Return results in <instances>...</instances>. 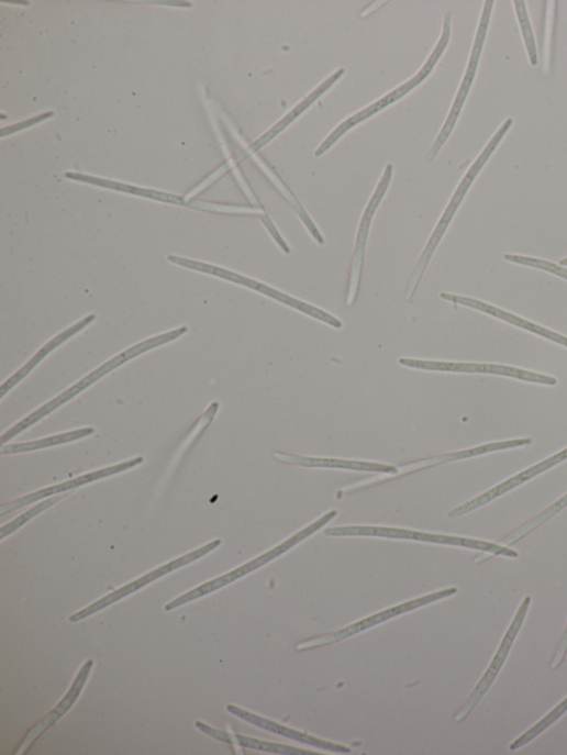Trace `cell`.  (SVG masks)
<instances>
[{"label": "cell", "instance_id": "4dcf8cb0", "mask_svg": "<svg viewBox=\"0 0 567 755\" xmlns=\"http://www.w3.org/2000/svg\"><path fill=\"white\" fill-rule=\"evenodd\" d=\"M560 266H567V257L559 260Z\"/></svg>", "mask_w": 567, "mask_h": 755}, {"label": "cell", "instance_id": "30bf717a", "mask_svg": "<svg viewBox=\"0 0 567 755\" xmlns=\"http://www.w3.org/2000/svg\"><path fill=\"white\" fill-rule=\"evenodd\" d=\"M531 596H526L521 602V606L509 630L507 631L490 666L488 667V669L486 670V673L483 674L482 678L477 684L472 692L469 695L467 700L464 702L460 710L457 712L455 718L456 722L462 723L471 714V712L476 709V707L483 699V697L487 695V692L490 690V688L497 680L502 667L504 666L510 655L511 648L525 622L529 609L531 607Z\"/></svg>", "mask_w": 567, "mask_h": 755}, {"label": "cell", "instance_id": "f546056e", "mask_svg": "<svg viewBox=\"0 0 567 755\" xmlns=\"http://www.w3.org/2000/svg\"><path fill=\"white\" fill-rule=\"evenodd\" d=\"M566 655H567V622H566L565 629L563 631L562 637L558 642V645L555 649L554 656L551 660V664H549L551 669L556 670L558 667H560L565 660Z\"/></svg>", "mask_w": 567, "mask_h": 755}, {"label": "cell", "instance_id": "7c38bea8", "mask_svg": "<svg viewBox=\"0 0 567 755\" xmlns=\"http://www.w3.org/2000/svg\"><path fill=\"white\" fill-rule=\"evenodd\" d=\"M401 366L431 371L445 373H463V374H489L504 377H511L519 380L541 384L546 386H555L557 380L553 377L541 375L514 367L489 365V364H472V363H447V362H427L416 359H399Z\"/></svg>", "mask_w": 567, "mask_h": 755}, {"label": "cell", "instance_id": "d4e9b609", "mask_svg": "<svg viewBox=\"0 0 567 755\" xmlns=\"http://www.w3.org/2000/svg\"><path fill=\"white\" fill-rule=\"evenodd\" d=\"M565 508H567V495H565L563 498L554 502L552 506L543 510L541 513H538L521 526H519L515 531L507 535L504 539L501 540V543L508 546L518 543L520 540L529 535L531 532L535 531L537 528H540L548 520L554 518Z\"/></svg>", "mask_w": 567, "mask_h": 755}, {"label": "cell", "instance_id": "83f0119b", "mask_svg": "<svg viewBox=\"0 0 567 755\" xmlns=\"http://www.w3.org/2000/svg\"><path fill=\"white\" fill-rule=\"evenodd\" d=\"M513 5L516 12L522 36L525 43L530 64L532 66H536L538 63V57L533 30L525 8V2H523V0H514Z\"/></svg>", "mask_w": 567, "mask_h": 755}, {"label": "cell", "instance_id": "9c48e42d", "mask_svg": "<svg viewBox=\"0 0 567 755\" xmlns=\"http://www.w3.org/2000/svg\"><path fill=\"white\" fill-rule=\"evenodd\" d=\"M222 544L221 540H215L191 553H188L175 560H171L157 569L146 574L145 576H142L123 587L105 595L104 597L100 598L99 600L94 601L91 603V606L87 607L82 611L74 614L70 617L69 621L71 623H78L80 621H84L93 614L103 611L104 609L109 608L112 606V603L132 595L133 592L140 590L141 588H144L148 586L149 584L156 581L157 579L179 569L182 568L189 564H192L193 562L204 557L212 551L216 549L220 545Z\"/></svg>", "mask_w": 567, "mask_h": 755}, {"label": "cell", "instance_id": "e0dca14e", "mask_svg": "<svg viewBox=\"0 0 567 755\" xmlns=\"http://www.w3.org/2000/svg\"><path fill=\"white\" fill-rule=\"evenodd\" d=\"M226 710L231 714H233V715H235V717H237V718H240V719H242V720H244V721H246V722H248L255 726H258L263 730H267V731H270L273 733H276V734H279V735L296 740V741H299L301 743H305V744H309V745H312V746H315L319 748H323L326 751L335 752V753L348 754L352 752V748L348 746L333 743L331 741H326V740L316 737L314 735H310L305 732H301V731L292 729L288 725H284V724H280L278 722H275L273 720L257 715V714L249 712L245 709H242L235 704H227Z\"/></svg>", "mask_w": 567, "mask_h": 755}, {"label": "cell", "instance_id": "7a4b0ae2", "mask_svg": "<svg viewBox=\"0 0 567 755\" xmlns=\"http://www.w3.org/2000/svg\"><path fill=\"white\" fill-rule=\"evenodd\" d=\"M513 124V120L511 118L507 119L501 127L494 133L492 138L489 141V143L486 145L483 148L482 153L478 157V159L475 162V164L470 167L468 173L466 174L465 178L460 182L459 187L457 188L455 195L453 196L446 211L444 212L441 221L438 222L433 235L431 236L427 245H425L422 254L420 255L418 263L414 267V270L411 275L410 281L408 284V288L404 295V300L407 303H410L412 300L414 292L416 290V287L419 285V281L425 270L427 268L436 248L438 247L440 243L442 242L446 231L448 230L455 214L457 213L459 207L462 206L465 197L467 196L469 189L474 185L476 178L478 175L481 173L483 167L487 165V163L490 160L491 156L493 155L494 151L497 149L498 145L502 141V138L505 136V134L509 132L510 127Z\"/></svg>", "mask_w": 567, "mask_h": 755}, {"label": "cell", "instance_id": "4fadbf2b", "mask_svg": "<svg viewBox=\"0 0 567 755\" xmlns=\"http://www.w3.org/2000/svg\"><path fill=\"white\" fill-rule=\"evenodd\" d=\"M144 462H145L144 458L137 457V458L127 460L123 464H119V465H115L112 467L103 468V469H100L98 471L80 476V477L75 478L73 480H69L67 482L36 491V492L31 493L29 496H25L23 498H20V499H16L14 501L2 504V507H0V515L4 517L9 513H12V512L18 511L20 509H23L30 504H33V503L41 501V500H44L46 498L54 497V496L62 495V493H66V492H69L71 490H75L77 488L89 485L91 482L115 476L118 474L130 470V469H132V468H134L141 464H144Z\"/></svg>", "mask_w": 567, "mask_h": 755}, {"label": "cell", "instance_id": "603a6c76", "mask_svg": "<svg viewBox=\"0 0 567 755\" xmlns=\"http://www.w3.org/2000/svg\"><path fill=\"white\" fill-rule=\"evenodd\" d=\"M67 178L73 179L75 181H80L84 184L88 185H93V186H99L103 187L107 189L129 193V195H134L138 196L142 198H147L165 203H171V204H178V206H184L187 204L185 199L181 197L164 193V192H158L154 190H148V189H141L119 182H113L109 180H103V179H98V178H92L89 176H84V175H78V174H67Z\"/></svg>", "mask_w": 567, "mask_h": 755}, {"label": "cell", "instance_id": "6da1fadb", "mask_svg": "<svg viewBox=\"0 0 567 755\" xmlns=\"http://www.w3.org/2000/svg\"><path fill=\"white\" fill-rule=\"evenodd\" d=\"M187 332L188 327L184 326L174 330L169 333L155 336L145 342H141L127 348L126 351L122 352L121 354L116 355L112 359L101 365L99 368L90 373L88 376L82 378L73 387H70L69 389H67L66 391H64L63 393H60L59 396H57L56 398L41 407L38 410L26 417L24 420L15 424L12 429H10L2 436H0V443L5 444L10 440L14 438L16 435L21 434L22 432H24L25 430L41 421L43 418L47 417L48 414L57 410L59 407L67 403L76 396H78L80 392L92 386L102 377L115 370L116 368L130 362L131 359L142 354H145L152 349L175 342L176 340L184 336Z\"/></svg>", "mask_w": 567, "mask_h": 755}, {"label": "cell", "instance_id": "ffe728a7", "mask_svg": "<svg viewBox=\"0 0 567 755\" xmlns=\"http://www.w3.org/2000/svg\"><path fill=\"white\" fill-rule=\"evenodd\" d=\"M96 319V314L89 315L47 343L23 368L16 371L2 385V387H0V399H3L7 393H9L15 386L24 380L51 353L84 331L87 326L93 323Z\"/></svg>", "mask_w": 567, "mask_h": 755}, {"label": "cell", "instance_id": "5b68a950", "mask_svg": "<svg viewBox=\"0 0 567 755\" xmlns=\"http://www.w3.org/2000/svg\"><path fill=\"white\" fill-rule=\"evenodd\" d=\"M324 534L326 536H375V537H386L394 540H409L425 543H435L443 545H452L466 547L476 551L487 552L498 556H504L510 558H518L519 553L514 549L501 546L499 544L466 539L459 536H449L441 534L423 533L403 529L396 528H382V526H338L325 530Z\"/></svg>", "mask_w": 567, "mask_h": 755}, {"label": "cell", "instance_id": "ba28073f", "mask_svg": "<svg viewBox=\"0 0 567 755\" xmlns=\"http://www.w3.org/2000/svg\"><path fill=\"white\" fill-rule=\"evenodd\" d=\"M494 7L493 0H487L485 2L481 20L477 30V35L475 38V44L472 47L471 56L465 73L464 80L460 85V88L458 90L457 97L454 101V104L452 107L451 113L441 131L438 134L435 143L433 144L430 154H429V159L431 162L435 160L438 154L441 153V149L452 135L457 121L459 119V115L463 111V108L465 106V102L468 98V95L471 90V87L474 85L476 74L479 67L480 58L482 55V49L485 46V42L488 35L489 26H490V21H491V14L492 10Z\"/></svg>", "mask_w": 567, "mask_h": 755}, {"label": "cell", "instance_id": "cb8c5ba5", "mask_svg": "<svg viewBox=\"0 0 567 755\" xmlns=\"http://www.w3.org/2000/svg\"><path fill=\"white\" fill-rule=\"evenodd\" d=\"M531 443H532V438H530V437L501 441V442H493V443L485 444V445L468 448V449L448 453V455L440 456V457L433 458L429 462H425V466L442 465V464H448V463L465 460V459L487 455V453H491V452H496V451H502V449H507V448L519 447V446H524V445H529Z\"/></svg>", "mask_w": 567, "mask_h": 755}, {"label": "cell", "instance_id": "9a60e30c", "mask_svg": "<svg viewBox=\"0 0 567 755\" xmlns=\"http://www.w3.org/2000/svg\"><path fill=\"white\" fill-rule=\"evenodd\" d=\"M345 74V69L341 68L324 82H322L315 90H313L307 98H304L296 108H293L287 115H284L276 124H274L267 132L253 142L245 151H242L234 160V165H238L251 156L257 153L262 147L275 138L279 133L292 124L300 115H302L313 103H315L325 92H327Z\"/></svg>", "mask_w": 567, "mask_h": 755}, {"label": "cell", "instance_id": "f1b7e54d", "mask_svg": "<svg viewBox=\"0 0 567 755\" xmlns=\"http://www.w3.org/2000/svg\"><path fill=\"white\" fill-rule=\"evenodd\" d=\"M504 259L524 265V266H530L533 268H537L541 270H545L548 273H552L563 279L567 280V268H563L562 266H558L557 264L540 259V258H534V257H527V256H521V255H513V254H507L504 255Z\"/></svg>", "mask_w": 567, "mask_h": 755}, {"label": "cell", "instance_id": "2e32d148", "mask_svg": "<svg viewBox=\"0 0 567 755\" xmlns=\"http://www.w3.org/2000/svg\"><path fill=\"white\" fill-rule=\"evenodd\" d=\"M94 665L93 659H88L78 673L73 686L66 693L63 700L49 711L36 725L30 731V733L23 740L21 746L18 748L16 754L26 753L33 744L38 740V737L46 732L51 726H53L60 718H63L75 704V702L80 697L85 685L91 674L92 667Z\"/></svg>", "mask_w": 567, "mask_h": 755}, {"label": "cell", "instance_id": "277c9868", "mask_svg": "<svg viewBox=\"0 0 567 755\" xmlns=\"http://www.w3.org/2000/svg\"><path fill=\"white\" fill-rule=\"evenodd\" d=\"M337 517V511L333 510L329 513H326L324 517H322L320 520L314 522L313 524L309 525L308 528L303 529L286 542H282L281 544L277 545L276 547L271 548L270 551L259 555L258 557L247 562L246 564L220 576L216 577L210 581H207L202 585H200L197 588L191 589L190 591L179 596L178 598L174 599L171 602L167 603L165 607L166 612H171L176 609H179L186 603L194 601L201 597H204L213 591H216L235 580L248 575L249 573L260 568L262 566L270 563L275 558L279 557L282 554H286L293 547H296L298 544L310 537L311 535L315 534L318 531L323 529L326 524H329L332 520H334Z\"/></svg>", "mask_w": 567, "mask_h": 755}, {"label": "cell", "instance_id": "8992f818", "mask_svg": "<svg viewBox=\"0 0 567 755\" xmlns=\"http://www.w3.org/2000/svg\"><path fill=\"white\" fill-rule=\"evenodd\" d=\"M169 262L175 263L179 266H184L186 268L214 275L219 278L238 284L241 286L251 288L255 291H258L276 301H279V303L290 307L297 311H300L301 313L311 317L312 319L319 320L320 322H323L334 329H342L343 323L337 320L336 318L330 315L329 313L314 308L310 304L304 303V301L299 300L297 298H293L287 293H284L279 290H276L271 288L270 286H267L263 282L256 281L252 278H248L246 276H243L241 274L231 271L229 269L215 266V265H210L201 262H196L189 258H184L175 255L168 256Z\"/></svg>", "mask_w": 567, "mask_h": 755}, {"label": "cell", "instance_id": "d6986e66", "mask_svg": "<svg viewBox=\"0 0 567 755\" xmlns=\"http://www.w3.org/2000/svg\"><path fill=\"white\" fill-rule=\"evenodd\" d=\"M274 458L282 464L300 466L305 468H331V469H344L353 471H365V473H380V474H397L398 470L394 467L362 463V462H351V460H338V459H322V458H311L297 455H290V453H274Z\"/></svg>", "mask_w": 567, "mask_h": 755}, {"label": "cell", "instance_id": "8fae6325", "mask_svg": "<svg viewBox=\"0 0 567 755\" xmlns=\"http://www.w3.org/2000/svg\"><path fill=\"white\" fill-rule=\"evenodd\" d=\"M392 170L393 167L392 165H388L385 168V171L382 174V177L380 179V182L378 187L376 188L359 224L358 233H357V238H356V244H355V249H354V255H353V260H352V267H351V273H349V280H348V288H347V297H346V304L348 308L354 307L355 301L358 296V289L360 285V278H362V271H363V265H364V257H365V251H366V245H367V240H368V234L371 225V221L374 218V214L376 210L378 209L380 202L382 201L385 195L388 191V188L390 186L391 177H392Z\"/></svg>", "mask_w": 567, "mask_h": 755}, {"label": "cell", "instance_id": "5bb4252c", "mask_svg": "<svg viewBox=\"0 0 567 755\" xmlns=\"http://www.w3.org/2000/svg\"><path fill=\"white\" fill-rule=\"evenodd\" d=\"M567 460V447L557 453V455L544 460L543 463L514 476L513 478L502 482L501 485L494 487L493 489L482 493L481 496L466 502L465 504L451 511L447 517L449 519H457L464 517L475 510L487 506L493 500L500 498L501 496L512 491L513 489L520 487L523 484L532 480L536 476L552 469L553 467Z\"/></svg>", "mask_w": 567, "mask_h": 755}, {"label": "cell", "instance_id": "ac0fdd59", "mask_svg": "<svg viewBox=\"0 0 567 755\" xmlns=\"http://www.w3.org/2000/svg\"><path fill=\"white\" fill-rule=\"evenodd\" d=\"M441 297L445 300L452 301V303L454 304L480 311L485 314L499 319L516 327L523 329L524 331H527L530 333L542 336L551 342H554L567 348V337L548 331L542 326L535 325L521 318L514 317L509 312H505L496 307L485 303V301L448 292H442Z\"/></svg>", "mask_w": 567, "mask_h": 755}, {"label": "cell", "instance_id": "4316f807", "mask_svg": "<svg viewBox=\"0 0 567 755\" xmlns=\"http://www.w3.org/2000/svg\"><path fill=\"white\" fill-rule=\"evenodd\" d=\"M70 496L69 492L62 493L60 496H54L51 497L48 500L43 501L42 503L37 504L35 508L31 509L30 511L23 513L21 517L12 521L11 523L2 526L0 529V540H4L5 537L12 535L15 533L19 529L27 524L30 521H32L34 518L38 517L41 513L45 512L66 497Z\"/></svg>", "mask_w": 567, "mask_h": 755}, {"label": "cell", "instance_id": "52a82bcc", "mask_svg": "<svg viewBox=\"0 0 567 755\" xmlns=\"http://www.w3.org/2000/svg\"><path fill=\"white\" fill-rule=\"evenodd\" d=\"M458 592V588L452 587L447 589H443L430 595H425L419 598H415L413 600L400 603V606L390 608L386 611H382L380 613L374 614L367 619H364L362 621H358L345 629H342L340 631L325 634L319 637H312L310 640H305L301 643L298 644L297 649L300 652H305V651H311V649H316L321 648L324 646H329L345 640H348L362 632H365L367 630H370L381 623H385L387 621H390L394 618H398L400 615H403L405 613L412 612L414 610L421 609L422 607L430 606L432 602H436L438 600L445 599L447 597H451L453 595H456Z\"/></svg>", "mask_w": 567, "mask_h": 755}, {"label": "cell", "instance_id": "44dd1931", "mask_svg": "<svg viewBox=\"0 0 567 755\" xmlns=\"http://www.w3.org/2000/svg\"><path fill=\"white\" fill-rule=\"evenodd\" d=\"M196 726L199 730H201L203 733L212 736L213 739H216V740L224 742V743H227V744H236V745H240L242 747L253 748V750L268 752V753H276V754H290V755L316 754L315 752L294 747L291 745H284V744H279V743L267 742L264 740H258L255 737H249V736L240 735V734H231L229 732L212 728L211 725H209L202 721H197Z\"/></svg>", "mask_w": 567, "mask_h": 755}, {"label": "cell", "instance_id": "484cf974", "mask_svg": "<svg viewBox=\"0 0 567 755\" xmlns=\"http://www.w3.org/2000/svg\"><path fill=\"white\" fill-rule=\"evenodd\" d=\"M567 712V697L558 703L552 711H549L543 719L536 722L533 726L526 730L522 735L515 739L510 745V751H516L520 747L529 744L546 729L553 725L559 718Z\"/></svg>", "mask_w": 567, "mask_h": 755}, {"label": "cell", "instance_id": "7402d4cb", "mask_svg": "<svg viewBox=\"0 0 567 755\" xmlns=\"http://www.w3.org/2000/svg\"><path fill=\"white\" fill-rule=\"evenodd\" d=\"M93 433H94L93 428H85V429L68 431L65 433L56 434V435L41 438V440H36V441L14 443V444H9V445L2 444V446H0V456L18 455V453L32 452V451H37V449H42V448L49 447V446L66 444L69 442H74V441L84 438V437L89 436Z\"/></svg>", "mask_w": 567, "mask_h": 755}, {"label": "cell", "instance_id": "3957f363", "mask_svg": "<svg viewBox=\"0 0 567 755\" xmlns=\"http://www.w3.org/2000/svg\"><path fill=\"white\" fill-rule=\"evenodd\" d=\"M451 36H452V12H448L445 16L444 20V27H443V34L442 37L436 45L433 54L430 56L427 62L424 63V65L421 67V69L408 81L404 84L400 85L398 88L394 90L390 91L388 95L385 97L380 98L379 100L375 101L374 103L369 104L365 109L360 110L356 114L347 118L345 121H343L318 147L315 151V157L320 158L324 154L327 153V151L349 130H352L354 126L357 124L364 122L365 120L369 119L374 114L378 113L379 111L383 110L385 108L391 106L399 99L403 98L405 95H408L410 91H412L414 88H416L421 82H423L425 79H427L431 74L433 73L435 66L437 63L441 60L442 56L444 55L446 48L449 45L451 42Z\"/></svg>", "mask_w": 567, "mask_h": 755}]
</instances>
